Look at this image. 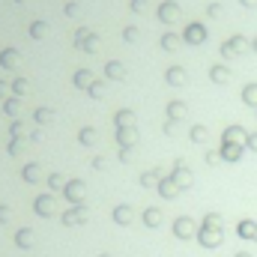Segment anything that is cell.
<instances>
[{
	"instance_id": "6da1fadb",
	"label": "cell",
	"mask_w": 257,
	"mask_h": 257,
	"mask_svg": "<svg viewBox=\"0 0 257 257\" xmlns=\"http://www.w3.org/2000/svg\"><path fill=\"white\" fill-rule=\"evenodd\" d=\"M239 236H257V224L254 221H242L239 224Z\"/></svg>"
},
{
	"instance_id": "7a4b0ae2",
	"label": "cell",
	"mask_w": 257,
	"mask_h": 257,
	"mask_svg": "<svg viewBox=\"0 0 257 257\" xmlns=\"http://www.w3.org/2000/svg\"><path fill=\"white\" fill-rule=\"evenodd\" d=\"M251 147L257 150V135H251Z\"/></svg>"
},
{
	"instance_id": "3957f363",
	"label": "cell",
	"mask_w": 257,
	"mask_h": 257,
	"mask_svg": "<svg viewBox=\"0 0 257 257\" xmlns=\"http://www.w3.org/2000/svg\"><path fill=\"white\" fill-rule=\"evenodd\" d=\"M236 257H248V254H236Z\"/></svg>"
},
{
	"instance_id": "277c9868",
	"label": "cell",
	"mask_w": 257,
	"mask_h": 257,
	"mask_svg": "<svg viewBox=\"0 0 257 257\" xmlns=\"http://www.w3.org/2000/svg\"><path fill=\"white\" fill-rule=\"evenodd\" d=\"M254 239H257V236H254Z\"/></svg>"
}]
</instances>
